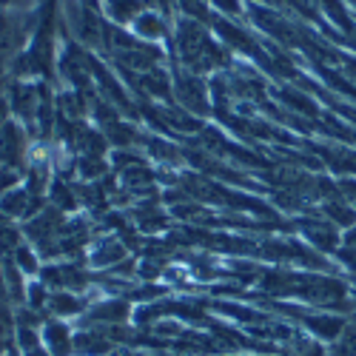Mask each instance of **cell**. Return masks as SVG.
<instances>
[{
    "label": "cell",
    "instance_id": "6da1fadb",
    "mask_svg": "<svg viewBox=\"0 0 356 356\" xmlns=\"http://www.w3.org/2000/svg\"><path fill=\"white\" fill-rule=\"evenodd\" d=\"M177 46H180V54H183L186 66H191L194 72H205L209 66L222 63V54L209 40V35L202 32V26H197L194 20L180 23V32H177Z\"/></svg>",
    "mask_w": 356,
    "mask_h": 356
},
{
    "label": "cell",
    "instance_id": "7a4b0ae2",
    "mask_svg": "<svg viewBox=\"0 0 356 356\" xmlns=\"http://www.w3.org/2000/svg\"><path fill=\"white\" fill-rule=\"evenodd\" d=\"M177 97H180V103L186 108H191V111H200V114L209 111L205 86H202V80H197L191 74H180V77H177Z\"/></svg>",
    "mask_w": 356,
    "mask_h": 356
},
{
    "label": "cell",
    "instance_id": "3957f363",
    "mask_svg": "<svg viewBox=\"0 0 356 356\" xmlns=\"http://www.w3.org/2000/svg\"><path fill=\"white\" fill-rule=\"evenodd\" d=\"M23 154V134L15 126H3L0 129V163L15 168L20 163Z\"/></svg>",
    "mask_w": 356,
    "mask_h": 356
},
{
    "label": "cell",
    "instance_id": "277c9868",
    "mask_svg": "<svg viewBox=\"0 0 356 356\" xmlns=\"http://www.w3.org/2000/svg\"><path fill=\"white\" fill-rule=\"evenodd\" d=\"M0 209H3L6 214H12V217H23V214L38 209V200H32V197L23 194V191H15V194L0 200Z\"/></svg>",
    "mask_w": 356,
    "mask_h": 356
},
{
    "label": "cell",
    "instance_id": "5b68a950",
    "mask_svg": "<svg viewBox=\"0 0 356 356\" xmlns=\"http://www.w3.org/2000/svg\"><path fill=\"white\" fill-rule=\"evenodd\" d=\"M217 32L225 38V43L243 49V51H254V43H251V38L243 32V29H236V26H231L225 20H217Z\"/></svg>",
    "mask_w": 356,
    "mask_h": 356
},
{
    "label": "cell",
    "instance_id": "8992f818",
    "mask_svg": "<svg viewBox=\"0 0 356 356\" xmlns=\"http://www.w3.org/2000/svg\"><path fill=\"white\" fill-rule=\"evenodd\" d=\"M114 20H131L140 12V0H106Z\"/></svg>",
    "mask_w": 356,
    "mask_h": 356
},
{
    "label": "cell",
    "instance_id": "52a82bcc",
    "mask_svg": "<svg viewBox=\"0 0 356 356\" xmlns=\"http://www.w3.org/2000/svg\"><path fill=\"white\" fill-rule=\"evenodd\" d=\"M134 26H137V32L143 38H160L163 35V23H160L157 15H143V17H137Z\"/></svg>",
    "mask_w": 356,
    "mask_h": 356
},
{
    "label": "cell",
    "instance_id": "ba28073f",
    "mask_svg": "<svg viewBox=\"0 0 356 356\" xmlns=\"http://www.w3.org/2000/svg\"><path fill=\"white\" fill-rule=\"evenodd\" d=\"M17 245V231L9 220L0 217V251H12Z\"/></svg>",
    "mask_w": 356,
    "mask_h": 356
},
{
    "label": "cell",
    "instance_id": "9c48e42d",
    "mask_svg": "<svg viewBox=\"0 0 356 356\" xmlns=\"http://www.w3.org/2000/svg\"><path fill=\"white\" fill-rule=\"evenodd\" d=\"M143 83H145L148 92H154V95H160V97L168 95V86H165V74H163V72H152Z\"/></svg>",
    "mask_w": 356,
    "mask_h": 356
},
{
    "label": "cell",
    "instance_id": "30bf717a",
    "mask_svg": "<svg viewBox=\"0 0 356 356\" xmlns=\"http://www.w3.org/2000/svg\"><path fill=\"white\" fill-rule=\"evenodd\" d=\"M180 6L186 15H194V17H205V3L202 0H180Z\"/></svg>",
    "mask_w": 356,
    "mask_h": 356
},
{
    "label": "cell",
    "instance_id": "8fae6325",
    "mask_svg": "<svg viewBox=\"0 0 356 356\" xmlns=\"http://www.w3.org/2000/svg\"><path fill=\"white\" fill-rule=\"evenodd\" d=\"M57 311H60V314H72L74 308H77V302L72 300V296H54V302H51Z\"/></svg>",
    "mask_w": 356,
    "mask_h": 356
},
{
    "label": "cell",
    "instance_id": "7c38bea8",
    "mask_svg": "<svg viewBox=\"0 0 356 356\" xmlns=\"http://www.w3.org/2000/svg\"><path fill=\"white\" fill-rule=\"evenodd\" d=\"M54 200H57V202H60V205H66V209H72V205H74L72 194H69V191H66L63 186H57V188H54Z\"/></svg>",
    "mask_w": 356,
    "mask_h": 356
},
{
    "label": "cell",
    "instance_id": "4fadbf2b",
    "mask_svg": "<svg viewBox=\"0 0 356 356\" xmlns=\"http://www.w3.org/2000/svg\"><path fill=\"white\" fill-rule=\"evenodd\" d=\"M214 3H217V9H222V12H228V15L240 12V3H236V0H214Z\"/></svg>",
    "mask_w": 356,
    "mask_h": 356
},
{
    "label": "cell",
    "instance_id": "5bb4252c",
    "mask_svg": "<svg viewBox=\"0 0 356 356\" xmlns=\"http://www.w3.org/2000/svg\"><path fill=\"white\" fill-rule=\"evenodd\" d=\"M17 259L23 262L26 271H35V259H32V254H29V251H17Z\"/></svg>",
    "mask_w": 356,
    "mask_h": 356
},
{
    "label": "cell",
    "instance_id": "9a60e30c",
    "mask_svg": "<svg viewBox=\"0 0 356 356\" xmlns=\"http://www.w3.org/2000/svg\"><path fill=\"white\" fill-rule=\"evenodd\" d=\"M3 106H6V103L0 100V123H3V117H6V108H3Z\"/></svg>",
    "mask_w": 356,
    "mask_h": 356
},
{
    "label": "cell",
    "instance_id": "2e32d148",
    "mask_svg": "<svg viewBox=\"0 0 356 356\" xmlns=\"http://www.w3.org/2000/svg\"><path fill=\"white\" fill-rule=\"evenodd\" d=\"M348 240H350V243H353V245H356V231H353V234H350V236H348Z\"/></svg>",
    "mask_w": 356,
    "mask_h": 356
},
{
    "label": "cell",
    "instance_id": "e0dca14e",
    "mask_svg": "<svg viewBox=\"0 0 356 356\" xmlns=\"http://www.w3.org/2000/svg\"><path fill=\"white\" fill-rule=\"evenodd\" d=\"M86 3H88V6H95V3H97V0H86Z\"/></svg>",
    "mask_w": 356,
    "mask_h": 356
}]
</instances>
